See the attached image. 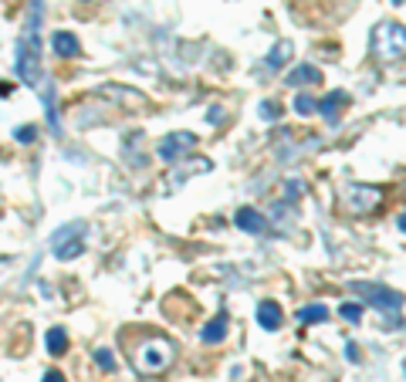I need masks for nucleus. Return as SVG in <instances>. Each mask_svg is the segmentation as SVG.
Wrapping results in <instances>:
<instances>
[{
  "label": "nucleus",
  "mask_w": 406,
  "mask_h": 382,
  "mask_svg": "<svg viewBox=\"0 0 406 382\" xmlns=\"http://www.w3.org/2000/svg\"><path fill=\"white\" fill-rule=\"evenodd\" d=\"M41 88H44V112H47V122H51L54 136H61V115H58V105H54V85L44 81Z\"/></svg>",
  "instance_id": "15"
},
{
  "label": "nucleus",
  "mask_w": 406,
  "mask_h": 382,
  "mask_svg": "<svg viewBox=\"0 0 406 382\" xmlns=\"http://www.w3.org/2000/svg\"><path fill=\"white\" fill-rule=\"evenodd\" d=\"M227 339V315H217L213 321H206L200 328V342L203 345H220Z\"/></svg>",
  "instance_id": "14"
},
{
  "label": "nucleus",
  "mask_w": 406,
  "mask_h": 382,
  "mask_svg": "<svg viewBox=\"0 0 406 382\" xmlns=\"http://www.w3.org/2000/svg\"><path fill=\"white\" fill-rule=\"evenodd\" d=\"M257 115H261L264 122H275V118H281V105H278V102H261Z\"/></svg>",
  "instance_id": "21"
},
{
  "label": "nucleus",
  "mask_w": 406,
  "mask_h": 382,
  "mask_svg": "<svg viewBox=\"0 0 406 382\" xmlns=\"http://www.w3.org/2000/svg\"><path fill=\"white\" fill-rule=\"evenodd\" d=\"M356 295H363L365 305L379 308V311H400L403 308V295L400 291H393V288H386V284H372V281H352L349 284Z\"/></svg>",
  "instance_id": "5"
},
{
  "label": "nucleus",
  "mask_w": 406,
  "mask_h": 382,
  "mask_svg": "<svg viewBox=\"0 0 406 382\" xmlns=\"http://www.w3.org/2000/svg\"><path fill=\"white\" fill-rule=\"evenodd\" d=\"M234 224H237L244 233H254V237H264V233H268V217L257 213L254 206H241L237 217H234Z\"/></svg>",
  "instance_id": "10"
},
{
  "label": "nucleus",
  "mask_w": 406,
  "mask_h": 382,
  "mask_svg": "<svg viewBox=\"0 0 406 382\" xmlns=\"http://www.w3.org/2000/svg\"><path fill=\"white\" fill-rule=\"evenodd\" d=\"M291 88H308V85H319L322 81V72L315 68V65H298V68H291L288 78H284Z\"/></svg>",
  "instance_id": "12"
},
{
  "label": "nucleus",
  "mask_w": 406,
  "mask_h": 382,
  "mask_svg": "<svg viewBox=\"0 0 406 382\" xmlns=\"http://www.w3.org/2000/svg\"><path fill=\"white\" fill-rule=\"evenodd\" d=\"M254 318H257V325L264 328V332H278L284 325V311L278 301H271V298H264L261 305H257V311H254Z\"/></svg>",
  "instance_id": "9"
},
{
  "label": "nucleus",
  "mask_w": 406,
  "mask_h": 382,
  "mask_svg": "<svg viewBox=\"0 0 406 382\" xmlns=\"http://www.w3.org/2000/svg\"><path fill=\"white\" fill-rule=\"evenodd\" d=\"M369 47L379 61H396L406 54V24H396V21H383L372 28L369 34Z\"/></svg>",
  "instance_id": "1"
},
{
  "label": "nucleus",
  "mask_w": 406,
  "mask_h": 382,
  "mask_svg": "<svg viewBox=\"0 0 406 382\" xmlns=\"http://www.w3.org/2000/svg\"><path fill=\"white\" fill-rule=\"evenodd\" d=\"M95 362H98L102 372H112V369H116V355H112L109 348H98V352H95Z\"/></svg>",
  "instance_id": "20"
},
{
  "label": "nucleus",
  "mask_w": 406,
  "mask_h": 382,
  "mask_svg": "<svg viewBox=\"0 0 406 382\" xmlns=\"http://www.w3.org/2000/svg\"><path fill=\"white\" fill-rule=\"evenodd\" d=\"M393 3H403V0H393Z\"/></svg>",
  "instance_id": "29"
},
{
  "label": "nucleus",
  "mask_w": 406,
  "mask_h": 382,
  "mask_svg": "<svg viewBox=\"0 0 406 382\" xmlns=\"http://www.w3.org/2000/svg\"><path fill=\"white\" fill-rule=\"evenodd\" d=\"M193 146H197V136L193 132H169L160 142V159L162 162H180Z\"/></svg>",
  "instance_id": "7"
},
{
  "label": "nucleus",
  "mask_w": 406,
  "mask_h": 382,
  "mask_svg": "<svg viewBox=\"0 0 406 382\" xmlns=\"http://www.w3.org/2000/svg\"><path fill=\"white\" fill-rule=\"evenodd\" d=\"M173 355H176V348L169 339H149V342H142L136 352H132V365L142 372V376H156V372H166L169 369V362H173Z\"/></svg>",
  "instance_id": "2"
},
{
  "label": "nucleus",
  "mask_w": 406,
  "mask_h": 382,
  "mask_svg": "<svg viewBox=\"0 0 406 382\" xmlns=\"http://www.w3.org/2000/svg\"><path fill=\"white\" fill-rule=\"evenodd\" d=\"M400 230L406 233V210H403V217H400Z\"/></svg>",
  "instance_id": "27"
},
{
  "label": "nucleus",
  "mask_w": 406,
  "mask_h": 382,
  "mask_svg": "<svg viewBox=\"0 0 406 382\" xmlns=\"http://www.w3.org/2000/svg\"><path fill=\"white\" fill-rule=\"evenodd\" d=\"M224 118V112H220V105H213V112H210V122H220Z\"/></svg>",
  "instance_id": "26"
},
{
  "label": "nucleus",
  "mask_w": 406,
  "mask_h": 382,
  "mask_svg": "<svg viewBox=\"0 0 406 382\" xmlns=\"http://www.w3.org/2000/svg\"><path fill=\"white\" fill-rule=\"evenodd\" d=\"M41 382H68V379H65V376H61L58 369H47V372H44V379H41Z\"/></svg>",
  "instance_id": "25"
},
{
  "label": "nucleus",
  "mask_w": 406,
  "mask_h": 382,
  "mask_svg": "<svg viewBox=\"0 0 406 382\" xmlns=\"http://www.w3.org/2000/svg\"><path fill=\"white\" fill-rule=\"evenodd\" d=\"M403 372H406V359H403Z\"/></svg>",
  "instance_id": "28"
},
{
  "label": "nucleus",
  "mask_w": 406,
  "mask_h": 382,
  "mask_svg": "<svg viewBox=\"0 0 406 382\" xmlns=\"http://www.w3.org/2000/svg\"><path fill=\"white\" fill-rule=\"evenodd\" d=\"M85 220H75V224H65V227L54 230V237H51V251H54V257L58 261H75L81 257V251H85Z\"/></svg>",
  "instance_id": "4"
},
{
  "label": "nucleus",
  "mask_w": 406,
  "mask_h": 382,
  "mask_svg": "<svg viewBox=\"0 0 406 382\" xmlns=\"http://www.w3.org/2000/svg\"><path fill=\"white\" fill-rule=\"evenodd\" d=\"M34 132H38L34 125H21V129L14 132V139H17L21 146H28V142H34Z\"/></svg>",
  "instance_id": "23"
},
{
  "label": "nucleus",
  "mask_w": 406,
  "mask_h": 382,
  "mask_svg": "<svg viewBox=\"0 0 406 382\" xmlns=\"http://www.w3.org/2000/svg\"><path fill=\"white\" fill-rule=\"evenodd\" d=\"M339 315H342L345 321H352V325H356V321H363V308H359V305H342V308H339Z\"/></svg>",
  "instance_id": "22"
},
{
  "label": "nucleus",
  "mask_w": 406,
  "mask_h": 382,
  "mask_svg": "<svg viewBox=\"0 0 406 382\" xmlns=\"http://www.w3.org/2000/svg\"><path fill=\"white\" fill-rule=\"evenodd\" d=\"M301 190H305V183H301V180H288V196H291V200H298V196H301Z\"/></svg>",
  "instance_id": "24"
},
{
  "label": "nucleus",
  "mask_w": 406,
  "mask_h": 382,
  "mask_svg": "<svg viewBox=\"0 0 406 382\" xmlns=\"http://www.w3.org/2000/svg\"><path fill=\"white\" fill-rule=\"evenodd\" d=\"M14 68H17V78L31 88H41L44 85V72H41V44L38 41L21 38L17 41V58H14Z\"/></svg>",
  "instance_id": "3"
},
{
  "label": "nucleus",
  "mask_w": 406,
  "mask_h": 382,
  "mask_svg": "<svg viewBox=\"0 0 406 382\" xmlns=\"http://www.w3.org/2000/svg\"><path fill=\"white\" fill-rule=\"evenodd\" d=\"M345 105H349V95H345V92H328L322 102H319V115H322L328 125H335Z\"/></svg>",
  "instance_id": "11"
},
{
  "label": "nucleus",
  "mask_w": 406,
  "mask_h": 382,
  "mask_svg": "<svg viewBox=\"0 0 406 382\" xmlns=\"http://www.w3.org/2000/svg\"><path fill=\"white\" fill-rule=\"evenodd\" d=\"M95 95H98V98H105V102H112L116 109H129V112H142V109L149 105V98H146L139 88L116 85V81H105V85H98V88H95Z\"/></svg>",
  "instance_id": "6"
},
{
  "label": "nucleus",
  "mask_w": 406,
  "mask_h": 382,
  "mask_svg": "<svg viewBox=\"0 0 406 382\" xmlns=\"http://www.w3.org/2000/svg\"><path fill=\"white\" fill-rule=\"evenodd\" d=\"M291 109H295L298 115H315V112H319V98H312L308 92H298V95H295V105H291Z\"/></svg>",
  "instance_id": "18"
},
{
  "label": "nucleus",
  "mask_w": 406,
  "mask_h": 382,
  "mask_svg": "<svg viewBox=\"0 0 406 382\" xmlns=\"http://www.w3.org/2000/svg\"><path fill=\"white\" fill-rule=\"evenodd\" d=\"M328 315H332V311H328L325 305H305L301 311H298V321H301V325H319V321H325Z\"/></svg>",
  "instance_id": "17"
},
{
  "label": "nucleus",
  "mask_w": 406,
  "mask_h": 382,
  "mask_svg": "<svg viewBox=\"0 0 406 382\" xmlns=\"http://www.w3.org/2000/svg\"><path fill=\"white\" fill-rule=\"evenodd\" d=\"M288 58H291V44H288V41H281V44H275V47H271V54H268V61H264V65H268V68H281Z\"/></svg>",
  "instance_id": "19"
},
{
  "label": "nucleus",
  "mask_w": 406,
  "mask_h": 382,
  "mask_svg": "<svg viewBox=\"0 0 406 382\" xmlns=\"http://www.w3.org/2000/svg\"><path fill=\"white\" fill-rule=\"evenodd\" d=\"M345 200H349L352 213H369V210H376L383 203V190H376V187H349Z\"/></svg>",
  "instance_id": "8"
},
{
  "label": "nucleus",
  "mask_w": 406,
  "mask_h": 382,
  "mask_svg": "<svg viewBox=\"0 0 406 382\" xmlns=\"http://www.w3.org/2000/svg\"><path fill=\"white\" fill-rule=\"evenodd\" d=\"M44 345H47V352H51V355H65V352H68V332H65L61 325L47 328V335H44Z\"/></svg>",
  "instance_id": "16"
},
{
  "label": "nucleus",
  "mask_w": 406,
  "mask_h": 382,
  "mask_svg": "<svg viewBox=\"0 0 406 382\" xmlns=\"http://www.w3.org/2000/svg\"><path fill=\"white\" fill-rule=\"evenodd\" d=\"M51 47H54V54L58 58H81V44L75 34H68V31H58L54 38H51Z\"/></svg>",
  "instance_id": "13"
}]
</instances>
